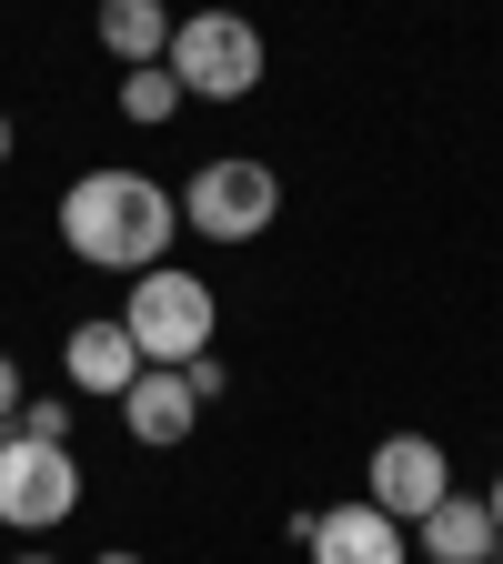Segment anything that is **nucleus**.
<instances>
[{"label": "nucleus", "instance_id": "f257e3e1", "mask_svg": "<svg viewBox=\"0 0 503 564\" xmlns=\"http://www.w3.org/2000/svg\"><path fill=\"white\" fill-rule=\"evenodd\" d=\"M182 232V192H162L152 172H81L61 192V242L81 252L91 272H152Z\"/></svg>", "mask_w": 503, "mask_h": 564}, {"label": "nucleus", "instance_id": "f03ea898", "mask_svg": "<svg viewBox=\"0 0 503 564\" xmlns=\"http://www.w3.org/2000/svg\"><path fill=\"white\" fill-rule=\"evenodd\" d=\"M162 61H172V82H182L192 101H252L262 70H272V51H262V31H252L242 11H182Z\"/></svg>", "mask_w": 503, "mask_h": 564}, {"label": "nucleus", "instance_id": "7ed1b4c3", "mask_svg": "<svg viewBox=\"0 0 503 564\" xmlns=\"http://www.w3.org/2000/svg\"><path fill=\"white\" fill-rule=\"evenodd\" d=\"M131 343H141V364H192V352H211V323H222V303H211V282L182 272V262H152V272H131V303H121Z\"/></svg>", "mask_w": 503, "mask_h": 564}, {"label": "nucleus", "instance_id": "20e7f679", "mask_svg": "<svg viewBox=\"0 0 503 564\" xmlns=\"http://www.w3.org/2000/svg\"><path fill=\"white\" fill-rule=\"evenodd\" d=\"M272 212H282V172L252 162V152L201 162L192 192H182V223H192L201 242H262V232H272Z\"/></svg>", "mask_w": 503, "mask_h": 564}, {"label": "nucleus", "instance_id": "39448f33", "mask_svg": "<svg viewBox=\"0 0 503 564\" xmlns=\"http://www.w3.org/2000/svg\"><path fill=\"white\" fill-rule=\"evenodd\" d=\"M70 514H81V454L0 434V524H11V534H51Z\"/></svg>", "mask_w": 503, "mask_h": 564}, {"label": "nucleus", "instance_id": "423d86ee", "mask_svg": "<svg viewBox=\"0 0 503 564\" xmlns=\"http://www.w3.org/2000/svg\"><path fill=\"white\" fill-rule=\"evenodd\" d=\"M444 494H453V464H444L434 434H383V444H373V464H363V505H383L393 524H423Z\"/></svg>", "mask_w": 503, "mask_h": 564}, {"label": "nucleus", "instance_id": "0eeeda50", "mask_svg": "<svg viewBox=\"0 0 503 564\" xmlns=\"http://www.w3.org/2000/svg\"><path fill=\"white\" fill-rule=\"evenodd\" d=\"M293 544L313 554V564H403V524L383 514V505H322V514H293Z\"/></svg>", "mask_w": 503, "mask_h": 564}, {"label": "nucleus", "instance_id": "6e6552de", "mask_svg": "<svg viewBox=\"0 0 503 564\" xmlns=\"http://www.w3.org/2000/svg\"><path fill=\"white\" fill-rule=\"evenodd\" d=\"M121 423H131V444L172 454V444H192L201 403H192V383H182L172 364H141V373H131V393H121Z\"/></svg>", "mask_w": 503, "mask_h": 564}, {"label": "nucleus", "instance_id": "1a4fd4ad", "mask_svg": "<svg viewBox=\"0 0 503 564\" xmlns=\"http://www.w3.org/2000/svg\"><path fill=\"white\" fill-rule=\"evenodd\" d=\"M493 544H503V524H493L483 494H463V484L413 524V554H423V564H493Z\"/></svg>", "mask_w": 503, "mask_h": 564}, {"label": "nucleus", "instance_id": "9d476101", "mask_svg": "<svg viewBox=\"0 0 503 564\" xmlns=\"http://www.w3.org/2000/svg\"><path fill=\"white\" fill-rule=\"evenodd\" d=\"M61 373H70V393H101V403H121L131 393V373H141V343H131V323L111 313V323H81L61 343Z\"/></svg>", "mask_w": 503, "mask_h": 564}, {"label": "nucleus", "instance_id": "9b49d317", "mask_svg": "<svg viewBox=\"0 0 503 564\" xmlns=\"http://www.w3.org/2000/svg\"><path fill=\"white\" fill-rule=\"evenodd\" d=\"M172 0H101V51L121 61V70H141V61H162L172 51Z\"/></svg>", "mask_w": 503, "mask_h": 564}, {"label": "nucleus", "instance_id": "f8f14e48", "mask_svg": "<svg viewBox=\"0 0 503 564\" xmlns=\"http://www.w3.org/2000/svg\"><path fill=\"white\" fill-rule=\"evenodd\" d=\"M182 101H192V91L172 82V61H141L131 82H121V121H172Z\"/></svg>", "mask_w": 503, "mask_h": 564}, {"label": "nucleus", "instance_id": "ddd939ff", "mask_svg": "<svg viewBox=\"0 0 503 564\" xmlns=\"http://www.w3.org/2000/svg\"><path fill=\"white\" fill-rule=\"evenodd\" d=\"M11 434H31V444H70V403H61V393H31Z\"/></svg>", "mask_w": 503, "mask_h": 564}, {"label": "nucleus", "instance_id": "4468645a", "mask_svg": "<svg viewBox=\"0 0 503 564\" xmlns=\"http://www.w3.org/2000/svg\"><path fill=\"white\" fill-rule=\"evenodd\" d=\"M182 383H192V403H222V383H232V373H222V352H192Z\"/></svg>", "mask_w": 503, "mask_h": 564}, {"label": "nucleus", "instance_id": "2eb2a0df", "mask_svg": "<svg viewBox=\"0 0 503 564\" xmlns=\"http://www.w3.org/2000/svg\"><path fill=\"white\" fill-rule=\"evenodd\" d=\"M21 403H31V383H21V364H11V352H0V434L21 423Z\"/></svg>", "mask_w": 503, "mask_h": 564}, {"label": "nucleus", "instance_id": "dca6fc26", "mask_svg": "<svg viewBox=\"0 0 503 564\" xmlns=\"http://www.w3.org/2000/svg\"><path fill=\"white\" fill-rule=\"evenodd\" d=\"M483 505H493V524H503V474H493V484H483Z\"/></svg>", "mask_w": 503, "mask_h": 564}, {"label": "nucleus", "instance_id": "f3484780", "mask_svg": "<svg viewBox=\"0 0 503 564\" xmlns=\"http://www.w3.org/2000/svg\"><path fill=\"white\" fill-rule=\"evenodd\" d=\"M91 564H141V554H121V544H111V554H91Z\"/></svg>", "mask_w": 503, "mask_h": 564}, {"label": "nucleus", "instance_id": "a211bd4d", "mask_svg": "<svg viewBox=\"0 0 503 564\" xmlns=\"http://www.w3.org/2000/svg\"><path fill=\"white\" fill-rule=\"evenodd\" d=\"M0 162H11V111H0Z\"/></svg>", "mask_w": 503, "mask_h": 564}, {"label": "nucleus", "instance_id": "6ab92c4d", "mask_svg": "<svg viewBox=\"0 0 503 564\" xmlns=\"http://www.w3.org/2000/svg\"><path fill=\"white\" fill-rule=\"evenodd\" d=\"M11 564H61V554H11Z\"/></svg>", "mask_w": 503, "mask_h": 564}]
</instances>
